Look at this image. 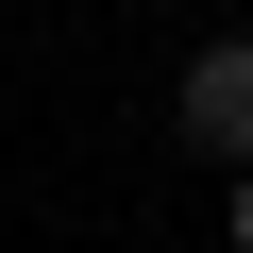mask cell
I'll list each match as a JSON object with an SVG mask.
<instances>
[{"label":"cell","mask_w":253,"mask_h":253,"mask_svg":"<svg viewBox=\"0 0 253 253\" xmlns=\"http://www.w3.org/2000/svg\"><path fill=\"white\" fill-rule=\"evenodd\" d=\"M169 118H186V152H203V169H253V34H203L186 84H169Z\"/></svg>","instance_id":"obj_1"},{"label":"cell","mask_w":253,"mask_h":253,"mask_svg":"<svg viewBox=\"0 0 253 253\" xmlns=\"http://www.w3.org/2000/svg\"><path fill=\"white\" fill-rule=\"evenodd\" d=\"M219 236H236V253H253V169H236V219H219Z\"/></svg>","instance_id":"obj_2"}]
</instances>
